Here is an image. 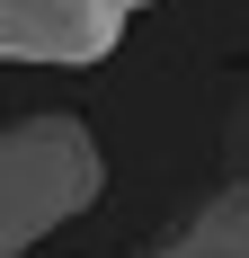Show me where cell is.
<instances>
[{
  "label": "cell",
  "mask_w": 249,
  "mask_h": 258,
  "mask_svg": "<svg viewBox=\"0 0 249 258\" xmlns=\"http://www.w3.org/2000/svg\"><path fill=\"white\" fill-rule=\"evenodd\" d=\"M98 196V143L72 116H27L0 125V258L45 240L63 214Z\"/></svg>",
  "instance_id": "6da1fadb"
},
{
  "label": "cell",
  "mask_w": 249,
  "mask_h": 258,
  "mask_svg": "<svg viewBox=\"0 0 249 258\" xmlns=\"http://www.w3.org/2000/svg\"><path fill=\"white\" fill-rule=\"evenodd\" d=\"M116 27L98 0H0V53H27V62H89V53L116 45Z\"/></svg>",
  "instance_id": "7a4b0ae2"
},
{
  "label": "cell",
  "mask_w": 249,
  "mask_h": 258,
  "mask_svg": "<svg viewBox=\"0 0 249 258\" xmlns=\"http://www.w3.org/2000/svg\"><path fill=\"white\" fill-rule=\"evenodd\" d=\"M160 258H249V205H214L196 232L178 249H160Z\"/></svg>",
  "instance_id": "3957f363"
},
{
  "label": "cell",
  "mask_w": 249,
  "mask_h": 258,
  "mask_svg": "<svg viewBox=\"0 0 249 258\" xmlns=\"http://www.w3.org/2000/svg\"><path fill=\"white\" fill-rule=\"evenodd\" d=\"M98 9H107V18H134V9H151V0H98Z\"/></svg>",
  "instance_id": "277c9868"
}]
</instances>
